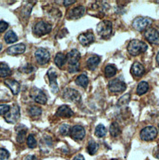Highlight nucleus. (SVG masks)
<instances>
[{
    "instance_id": "33",
    "label": "nucleus",
    "mask_w": 159,
    "mask_h": 160,
    "mask_svg": "<svg viewBox=\"0 0 159 160\" xmlns=\"http://www.w3.org/2000/svg\"><path fill=\"white\" fill-rule=\"evenodd\" d=\"M26 138V130L22 129L18 132V135H17V142L19 143H24Z\"/></svg>"
},
{
    "instance_id": "34",
    "label": "nucleus",
    "mask_w": 159,
    "mask_h": 160,
    "mask_svg": "<svg viewBox=\"0 0 159 160\" xmlns=\"http://www.w3.org/2000/svg\"><path fill=\"white\" fill-rule=\"evenodd\" d=\"M59 131L60 133L64 136H66L67 135H69V133H70V127L69 125L68 124H62L59 128Z\"/></svg>"
},
{
    "instance_id": "6",
    "label": "nucleus",
    "mask_w": 159,
    "mask_h": 160,
    "mask_svg": "<svg viewBox=\"0 0 159 160\" xmlns=\"http://www.w3.org/2000/svg\"><path fill=\"white\" fill-rule=\"evenodd\" d=\"M63 98L67 102H79L81 101V95L78 91L72 88H67L64 92Z\"/></svg>"
},
{
    "instance_id": "8",
    "label": "nucleus",
    "mask_w": 159,
    "mask_h": 160,
    "mask_svg": "<svg viewBox=\"0 0 159 160\" xmlns=\"http://www.w3.org/2000/svg\"><path fill=\"white\" fill-rule=\"evenodd\" d=\"M108 87L110 91L112 92H121L126 90V84L123 81L116 78L110 81Z\"/></svg>"
},
{
    "instance_id": "5",
    "label": "nucleus",
    "mask_w": 159,
    "mask_h": 160,
    "mask_svg": "<svg viewBox=\"0 0 159 160\" xmlns=\"http://www.w3.org/2000/svg\"><path fill=\"white\" fill-rule=\"evenodd\" d=\"M158 134L157 130L153 126L146 127L143 128L140 133L142 140L144 141H151L155 139Z\"/></svg>"
},
{
    "instance_id": "40",
    "label": "nucleus",
    "mask_w": 159,
    "mask_h": 160,
    "mask_svg": "<svg viewBox=\"0 0 159 160\" xmlns=\"http://www.w3.org/2000/svg\"><path fill=\"white\" fill-rule=\"evenodd\" d=\"M23 72H25L26 73H31L33 71V67L32 65L28 64V65L23 67Z\"/></svg>"
},
{
    "instance_id": "35",
    "label": "nucleus",
    "mask_w": 159,
    "mask_h": 160,
    "mask_svg": "<svg viewBox=\"0 0 159 160\" xmlns=\"http://www.w3.org/2000/svg\"><path fill=\"white\" fill-rule=\"evenodd\" d=\"M27 144L29 148H34L37 146V142L34 138V137L31 134L28 137V141Z\"/></svg>"
},
{
    "instance_id": "37",
    "label": "nucleus",
    "mask_w": 159,
    "mask_h": 160,
    "mask_svg": "<svg viewBox=\"0 0 159 160\" xmlns=\"http://www.w3.org/2000/svg\"><path fill=\"white\" fill-rule=\"evenodd\" d=\"M10 111V106L6 104L0 105V115H6Z\"/></svg>"
},
{
    "instance_id": "14",
    "label": "nucleus",
    "mask_w": 159,
    "mask_h": 160,
    "mask_svg": "<svg viewBox=\"0 0 159 160\" xmlns=\"http://www.w3.org/2000/svg\"><path fill=\"white\" fill-rule=\"evenodd\" d=\"M79 40L82 45L88 46L95 41V36L91 32L82 33L79 37Z\"/></svg>"
},
{
    "instance_id": "24",
    "label": "nucleus",
    "mask_w": 159,
    "mask_h": 160,
    "mask_svg": "<svg viewBox=\"0 0 159 160\" xmlns=\"http://www.w3.org/2000/svg\"><path fill=\"white\" fill-rule=\"evenodd\" d=\"M18 39L17 35L13 31H8L4 35V40L7 43H13Z\"/></svg>"
},
{
    "instance_id": "17",
    "label": "nucleus",
    "mask_w": 159,
    "mask_h": 160,
    "mask_svg": "<svg viewBox=\"0 0 159 160\" xmlns=\"http://www.w3.org/2000/svg\"><path fill=\"white\" fill-rule=\"evenodd\" d=\"M66 57L69 65H75L79 63L81 55L77 50L73 49L67 54Z\"/></svg>"
},
{
    "instance_id": "31",
    "label": "nucleus",
    "mask_w": 159,
    "mask_h": 160,
    "mask_svg": "<svg viewBox=\"0 0 159 160\" xmlns=\"http://www.w3.org/2000/svg\"><path fill=\"white\" fill-rule=\"evenodd\" d=\"M42 109L39 107L34 106L31 107L29 111V114L33 116V117H36V116H39L42 114Z\"/></svg>"
},
{
    "instance_id": "45",
    "label": "nucleus",
    "mask_w": 159,
    "mask_h": 160,
    "mask_svg": "<svg viewBox=\"0 0 159 160\" xmlns=\"http://www.w3.org/2000/svg\"><path fill=\"white\" fill-rule=\"evenodd\" d=\"M156 61H157V63L159 65V52H158L157 55V57H156Z\"/></svg>"
},
{
    "instance_id": "28",
    "label": "nucleus",
    "mask_w": 159,
    "mask_h": 160,
    "mask_svg": "<svg viewBox=\"0 0 159 160\" xmlns=\"http://www.w3.org/2000/svg\"><path fill=\"white\" fill-rule=\"evenodd\" d=\"M75 82L77 85L86 88L88 84V78L85 75H81L75 80Z\"/></svg>"
},
{
    "instance_id": "36",
    "label": "nucleus",
    "mask_w": 159,
    "mask_h": 160,
    "mask_svg": "<svg viewBox=\"0 0 159 160\" xmlns=\"http://www.w3.org/2000/svg\"><path fill=\"white\" fill-rule=\"evenodd\" d=\"M9 157V153L4 148H0V160H8Z\"/></svg>"
},
{
    "instance_id": "9",
    "label": "nucleus",
    "mask_w": 159,
    "mask_h": 160,
    "mask_svg": "<svg viewBox=\"0 0 159 160\" xmlns=\"http://www.w3.org/2000/svg\"><path fill=\"white\" fill-rule=\"evenodd\" d=\"M20 118V111L18 106L16 105L5 115L4 119L9 123H16Z\"/></svg>"
},
{
    "instance_id": "46",
    "label": "nucleus",
    "mask_w": 159,
    "mask_h": 160,
    "mask_svg": "<svg viewBox=\"0 0 159 160\" xmlns=\"http://www.w3.org/2000/svg\"><path fill=\"white\" fill-rule=\"evenodd\" d=\"M2 44L1 43H0V51H1V48H2Z\"/></svg>"
},
{
    "instance_id": "3",
    "label": "nucleus",
    "mask_w": 159,
    "mask_h": 160,
    "mask_svg": "<svg viewBox=\"0 0 159 160\" xmlns=\"http://www.w3.org/2000/svg\"><path fill=\"white\" fill-rule=\"evenodd\" d=\"M52 30V26L47 22L40 21L38 22L33 28L34 34L38 37H42L49 34Z\"/></svg>"
},
{
    "instance_id": "20",
    "label": "nucleus",
    "mask_w": 159,
    "mask_h": 160,
    "mask_svg": "<svg viewBox=\"0 0 159 160\" xmlns=\"http://www.w3.org/2000/svg\"><path fill=\"white\" fill-rule=\"evenodd\" d=\"M131 72L134 76L141 77L144 73L145 69L141 63L139 62H135L131 67Z\"/></svg>"
},
{
    "instance_id": "23",
    "label": "nucleus",
    "mask_w": 159,
    "mask_h": 160,
    "mask_svg": "<svg viewBox=\"0 0 159 160\" xmlns=\"http://www.w3.org/2000/svg\"><path fill=\"white\" fill-rule=\"evenodd\" d=\"M11 75V70L6 63H0V78H5Z\"/></svg>"
},
{
    "instance_id": "27",
    "label": "nucleus",
    "mask_w": 159,
    "mask_h": 160,
    "mask_svg": "<svg viewBox=\"0 0 159 160\" xmlns=\"http://www.w3.org/2000/svg\"><path fill=\"white\" fill-rule=\"evenodd\" d=\"M98 149V145L95 141L90 140L87 147L88 153L91 155H93L97 152Z\"/></svg>"
},
{
    "instance_id": "41",
    "label": "nucleus",
    "mask_w": 159,
    "mask_h": 160,
    "mask_svg": "<svg viewBox=\"0 0 159 160\" xmlns=\"http://www.w3.org/2000/svg\"><path fill=\"white\" fill-rule=\"evenodd\" d=\"M153 154H154V156L156 158L159 159V146H157V147L154 150Z\"/></svg>"
},
{
    "instance_id": "30",
    "label": "nucleus",
    "mask_w": 159,
    "mask_h": 160,
    "mask_svg": "<svg viewBox=\"0 0 159 160\" xmlns=\"http://www.w3.org/2000/svg\"><path fill=\"white\" fill-rule=\"evenodd\" d=\"M106 134V129L103 125L100 124L96 127L95 135L96 137L99 138H102L105 137Z\"/></svg>"
},
{
    "instance_id": "25",
    "label": "nucleus",
    "mask_w": 159,
    "mask_h": 160,
    "mask_svg": "<svg viewBox=\"0 0 159 160\" xmlns=\"http://www.w3.org/2000/svg\"><path fill=\"white\" fill-rule=\"evenodd\" d=\"M110 132L111 136L113 137H116L121 134V129L119 124L117 122H113L111 123L110 127Z\"/></svg>"
},
{
    "instance_id": "11",
    "label": "nucleus",
    "mask_w": 159,
    "mask_h": 160,
    "mask_svg": "<svg viewBox=\"0 0 159 160\" xmlns=\"http://www.w3.org/2000/svg\"><path fill=\"white\" fill-rule=\"evenodd\" d=\"M144 36L146 39L152 44H159V32L154 28L147 29L145 33Z\"/></svg>"
},
{
    "instance_id": "13",
    "label": "nucleus",
    "mask_w": 159,
    "mask_h": 160,
    "mask_svg": "<svg viewBox=\"0 0 159 160\" xmlns=\"http://www.w3.org/2000/svg\"><path fill=\"white\" fill-rule=\"evenodd\" d=\"M70 135L75 140H81L85 136V130L82 126L75 125L71 129Z\"/></svg>"
},
{
    "instance_id": "19",
    "label": "nucleus",
    "mask_w": 159,
    "mask_h": 160,
    "mask_svg": "<svg viewBox=\"0 0 159 160\" xmlns=\"http://www.w3.org/2000/svg\"><path fill=\"white\" fill-rule=\"evenodd\" d=\"M4 84L11 90L13 94H18L20 91V84L17 81L8 79L4 81Z\"/></svg>"
},
{
    "instance_id": "47",
    "label": "nucleus",
    "mask_w": 159,
    "mask_h": 160,
    "mask_svg": "<svg viewBox=\"0 0 159 160\" xmlns=\"http://www.w3.org/2000/svg\"><path fill=\"white\" fill-rule=\"evenodd\" d=\"M116 160V159H113V160Z\"/></svg>"
},
{
    "instance_id": "16",
    "label": "nucleus",
    "mask_w": 159,
    "mask_h": 160,
    "mask_svg": "<svg viewBox=\"0 0 159 160\" xmlns=\"http://www.w3.org/2000/svg\"><path fill=\"white\" fill-rule=\"evenodd\" d=\"M26 50V46L23 43H18L9 47L7 49V53L9 55H15L23 53Z\"/></svg>"
},
{
    "instance_id": "29",
    "label": "nucleus",
    "mask_w": 159,
    "mask_h": 160,
    "mask_svg": "<svg viewBox=\"0 0 159 160\" xmlns=\"http://www.w3.org/2000/svg\"><path fill=\"white\" fill-rule=\"evenodd\" d=\"M116 72H117V70L115 66L112 65H107L105 70V76L107 78H111L116 74Z\"/></svg>"
},
{
    "instance_id": "1",
    "label": "nucleus",
    "mask_w": 159,
    "mask_h": 160,
    "mask_svg": "<svg viewBox=\"0 0 159 160\" xmlns=\"http://www.w3.org/2000/svg\"><path fill=\"white\" fill-rule=\"evenodd\" d=\"M147 45L141 40H131L127 45V51L132 56H137L144 53L147 50Z\"/></svg>"
},
{
    "instance_id": "32",
    "label": "nucleus",
    "mask_w": 159,
    "mask_h": 160,
    "mask_svg": "<svg viewBox=\"0 0 159 160\" xmlns=\"http://www.w3.org/2000/svg\"><path fill=\"white\" fill-rule=\"evenodd\" d=\"M130 98L131 96L129 94H126L124 96H122L118 102V105H119L120 106H124L125 105L128 104L129 101H130Z\"/></svg>"
},
{
    "instance_id": "18",
    "label": "nucleus",
    "mask_w": 159,
    "mask_h": 160,
    "mask_svg": "<svg viewBox=\"0 0 159 160\" xmlns=\"http://www.w3.org/2000/svg\"><path fill=\"white\" fill-rule=\"evenodd\" d=\"M85 12V8L83 6H79L71 9L69 12V17L70 19L75 20L81 18Z\"/></svg>"
},
{
    "instance_id": "38",
    "label": "nucleus",
    "mask_w": 159,
    "mask_h": 160,
    "mask_svg": "<svg viewBox=\"0 0 159 160\" xmlns=\"http://www.w3.org/2000/svg\"><path fill=\"white\" fill-rule=\"evenodd\" d=\"M80 70V63L75 65H69V72L70 73H74L78 72Z\"/></svg>"
},
{
    "instance_id": "44",
    "label": "nucleus",
    "mask_w": 159,
    "mask_h": 160,
    "mask_svg": "<svg viewBox=\"0 0 159 160\" xmlns=\"http://www.w3.org/2000/svg\"><path fill=\"white\" fill-rule=\"evenodd\" d=\"M74 160H85V158H84V157H83V155L79 154V155H77V156L74 158Z\"/></svg>"
},
{
    "instance_id": "43",
    "label": "nucleus",
    "mask_w": 159,
    "mask_h": 160,
    "mask_svg": "<svg viewBox=\"0 0 159 160\" xmlns=\"http://www.w3.org/2000/svg\"><path fill=\"white\" fill-rule=\"evenodd\" d=\"M25 160H37V158L34 155H28Z\"/></svg>"
},
{
    "instance_id": "10",
    "label": "nucleus",
    "mask_w": 159,
    "mask_h": 160,
    "mask_svg": "<svg viewBox=\"0 0 159 160\" xmlns=\"http://www.w3.org/2000/svg\"><path fill=\"white\" fill-rule=\"evenodd\" d=\"M31 96L34 100L40 104H45L47 101V98L45 93L39 89L34 88L31 92Z\"/></svg>"
},
{
    "instance_id": "2",
    "label": "nucleus",
    "mask_w": 159,
    "mask_h": 160,
    "mask_svg": "<svg viewBox=\"0 0 159 160\" xmlns=\"http://www.w3.org/2000/svg\"><path fill=\"white\" fill-rule=\"evenodd\" d=\"M112 23L107 20L100 22L96 27L98 34L103 39H107L110 37L112 33Z\"/></svg>"
},
{
    "instance_id": "26",
    "label": "nucleus",
    "mask_w": 159,
    "mask_h": 160,
    "mask_svg": "<svg viewBox=\"0 0 159 160\" xmlns=\"http://www.w3.org/2000/svg\"><path fill=\"white\" fill-rule=\"evenodd\" d=\"M149 89V84L146 81H141L138 84L137 88V94L138 95H142L145 94Z\"/></svg>"
},
{
    "instance_id": "7",
    "label": "nucleus",
    "mask_w": 159,
    "mask_h": 160,
    "mask_svg": "<svg viewBox=\"0 0 159 160\" xmlns=\"http://www.w3.org/2000/svg\"><path fill=\"white\" fill-rule=\"evenodd\" d=\"M35 57L38 63L40 65H45L50 60V53L47 50L44 48H40L36 50Z\"/></svg>"
},
{
    "instance_id": "21",
    "label": "nucleus",
    "mask_w": 159,
    "mask_h": 160,
    "mask_svg": "<svg viewBox=\"0 0 159 160\" xmlns=\"http://www.w3.org/2000/svg\"><path fill=\"white\" fill-rule=\"evenodd\" d=\"M100 62V58L98 56H93L90 57L86 62V66L90 70H95Z\"/></svg>"
},
{
    "instance_id": "4",
    "label": "nucleus",
    "mask_w": 159,
    "mask_h": 160,
    "mask_svg": "<svg viewBox=\"0 0 159 160\" xmlns=\"http://www.w3.org/2000/svg\"><path fill=\"white\" fill-rule=\"evenodd\" d=\"M152 23V20L150 18L138 17L134 20L132 22V27L138 31H142L151 26Z\"/></svg>"
},
{
    "instance_id": "48",
    "label": "nucleus",
    "mask_w": 159,
    "mask_h": 160,
    "mask_svg": "<svg viewBox=\"0 0 159 160\" xmlns=\"http://www.w3.org/2000/svg\"></svg>"
},
{
    "instance_id": "39",
    "label": "nucleus",
    "mask_w": 159,
    "mask_h": 160,
    "mask_svg": "<svg viewBox=\"0 0 159 160\" xmlns=\"http://www.w3.org/2000/svg\"><path fill=\"white\" fill-rule=\"evenodd\" d=\"M8 24L4 21H0V33L4 32L8 28Z\"/></svg>"
},
{
    "instance_id": "42",
    "label": "nucleus",
    "mask_w": 159,
    "mask_h": 160,
    "mask_svg": "<svg viewBox=\"0 0 159 160\" xmlns=\"http://www.w3.org/2000/svg\"><path fill=\"white\" fill-rule=\"evenodd\" d=\"M75 2H76L75 0H74V1H64V5H65V6H68L72 4L75 3Z\"/></svg>"
},
{
    "instance_id": "12",
    "label": "nucleus",
    "mask_w": 159,
    "mask_h": 160,
    "mask_svg": "<svg viewBox=\"0 0 159 160\" xmlns=\"http://www.w3.org/2000/svg\"><path fill=\"white\" fill-rule=\"evenodd\" d=\"M47 75L50 81V87L51 88L52 92L54 94L58 92L59 87L57 82V75L55 71L53 68H50L47 72Z\"/></svg>"
},
{
    "instance_id": "22",
    "label": "nucleus",
    "mask_w": 159,
    "mask_h": 160,
    "mask_svg": "<svg viewBox=\"0 0 159 160\" xmlns=\"http://www.w3.org/2000/svg\"><path fill=\"white\" fill-rule=\"evenodd\" d=\"M55 65L60 68H61L67 62V57L62 53H58L54 59Z\"/></svg>"
},
{
    "instance_id": "15",
    "label": "nucleus",
    "mask_w": 159,
    "mask_h": 160,
    "mask_svg": "<svg viewBox=\"0 0 159 160\" xmlns=\"http://www.w3.org/2000/svg\"><path fill=\"white\" fill-rule=\"evenodd\" d=\"M74 114L73 111L66 105L59 107L56 112V116L62 118H70L73 116Z\"/></svg>"
}]
</instances>
